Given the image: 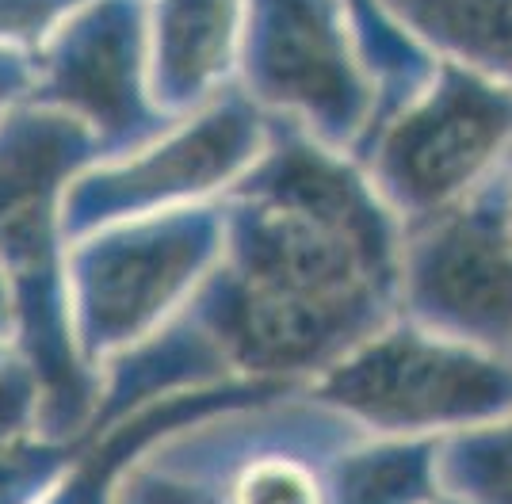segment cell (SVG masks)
Listing matches in <instances>:
<instances>
[{
  "label": "cell",
  "instance_id": "cell-24",
  "mask_svg": "<svg viewBox=\"0 0 512 504\" xmlns=\"http://www.w3.org/2000/svg\"><path fill=\"white\" fill-rule=\"evenodd\" d=\"M428 504H459V501H451V497H444V493H440L436 501H428Z\"/></svg>",
  "mask_w": 512,
  "mask_h": 504
},
{
  "label": "cell",
  "instance_id": "cell-4",
  "mask_svg": "<svg viewBox=\"0 0 512 504\" xmlns=\"http://www.w3.org/2000/svg\"><path fill=\"white\" fill-rule=\"evenodd\" d=\"M226 237L222 203L188 207L69 241V325L92 371L150 340L188 306Z\"/></svg>",
  "mask_w": 512,
  "mask_h": 504
},
{
  "label": "cell",
  "instance_id": "cell-16",
  "mask_svg": "<svg viewBox=\"0 0 512 504\" xmlns=\"http://www.w3.org/2000/svg\"><path fill=\"white\" fill-rule=\"evenodd\" d=\"M88 436V432H85ZM85 436L58 440L31 432L0 451V504H39L65 474V466L81 451Z\"/></svg>",
  "mask_w": 512,
  "mask_h": 504
},
{
  "label": "cell",
  "instance_id": "cell-14",
  "mask_svg": "<svg viewBox=\"0 0 512 504\" xmlns=\"http://www.w3.org/2000/svg\"><path fill=\"white\" fill-rule=\"evenodd\" d=\"M344 8H348L352 27H356L363 65H367L371 81L379 88L375 123H383L390 111H398L406 100H413L425 88V81L432 77V69H436V58L409 39L398 23H390V16L379 8V0H344Z\"/></svg>",
  "mask_w": 512,
  "mask_h": 504
},
{
  "label": "cell",
  "instance_id": "cell-21",
  "mask_svg": "<svg viewBox=\"0 0 512 504\" xmlns=\"http://www.w3.org/2000/svg\"><path fill=\"white\" fill-rule=\"evenodd\" d=\"M16 340V302L8 291V279L0 272V344H12Z\"/></svg>",
  "mask_w": 512,
  "mask_h": 504
},
{
  "label": "cell",
  "instance_id": "cell-23",
  "mask_svg": "<svg viewBox=\"0 0 512 504\" xmlns=\"http://www.w3.org/2000/svg\"><path fill=\"white\" fill-rule=\"evenodd\" d=\"M12 352H16V348H12V344H0V367H4V359L12 356Z\"/></svg>",
  "mask_w": 512,
  "mask_h": 504
},
{
  "label": "cell",
  "instance_id": "cell-22",
  "mask_svg": "<svg viewBox=\"0 0 512 504\" xmlns=\"http://www.w3.org/2000/svg\"><path fill=\"white\" fill-rule=\"evenodd\" d=\"M501 172H505V184H509V214H512V149L509 157H505V165H501Z\"/></svg>",
  "mask_w": 512,
  "mask_h": 504
},
{
  "label": "cell",
  "instance_id": "cell-20",
  "mask_svg": "<svg viewBox=\"0 0 512 504\" xmlns=\"http://www.w3.org/2000/svg\"><path fill=\"white\" fill-rule=\"evenodd\" d=\"M31 88H35V58L12 46H0V123L16 107L31 104Z\"/></svg>",
  "mask_w": 512,
  "mask_h": 504
},
{
  "label": "cell",
  "instance_id": "cell-18",
  "mask_svg": "<svg viewBox=\"0 0 512 504\" xmlns=\"http://www.w3.org/2000/svg\"><path fill=\"white\" fill-rule=\"evenodd\" d=\"M43 394L31 367L20 359V352L4 359L0 367V451L12 447L16 440L43 432Z\"/></svg>",
  "mask_w": 512,
  "mask_h": 504
},
{
  "label": "cell",
  "instance_id": "cell-10",
  "mask_svg": "<svg viewBox=\"0 0 512 504\" xmlns=\"http://www.w3.org/2000/svg\"><path fill=\"white\" fill-rule=\"evenodd\" d=\"M287 390L291 386L226 382V386H207V390H188V394L150 401L138 413L115 420V424L92 428L81 443V451L65 466V474L39 504H115V493L127 478V470L161 440H169L180 428L199 424L214 413L245 409V405L268 401L276 394H287Z\"/></svg>",
  "mask_w": 512,
  "mask_h": 504
},
{
  "label": "cell",
  "instance_id": "cell-17",
  "mask_svg": "<svg viewBox=\"0 0 512 504\" xmlns=\"http://www.w3.org/2000/svg\"><path fill=\"white\" fill-rule=\"evenodd\" d=\"M115 504H218V497L207 478L184 459H176L161 440L127 470Z\"/></svg>",
  "mask_w": 512,
  "mask_h": 504
},
{
  "label": "cell",
  "instance_id": "cell-19",
  "mask_svg": "<svg viewBox=\"0 0 512 504\" xmlns=\"http://www.w3.org/2000/svg\"><path fill=\"white\" fill-rule=\"evenodd\" d=\"M88 0H0V46L35 54Z\"/></svg>",
  "mask_w": 512,
  "mask_h": 504
},
{
  "label": "cell",
  "instance_id": "cell-7",
  "mask_svg": "<svg viewBox=\"0 0 512 504\" xmlns=\"http://www.w3.org/2000/svg\"><path fill=\"white\" fill-rule=\"evenodd\" d=\"M268 130V115L237 88H226L142 149L88 165L65 195L69 241L115 222L222 203L260 161Z\"/></svg>",
  "mask_w": 512,
  "mask_h": 504
},
{
  "label": "cell",
  "instance_id": "cell-5",
  "mask_svg": "<svg viewBox=\"0 0 512 504\" xmlns=\"http://www.w3.org/2000/svg\"><path fill=\"white\" fill-rule=\"evenodd\" d=\"M234 88L344 157H356L379 111L344 0H241Z\"/></svg>",
  "mask_w": 512,
  "mask_h": 504
},
{
  "label": "cell",
  "instance_id": "cell-6",
  "mask_svg": "<svg viewBox=\"0 0 512 504\" xmlns=\"http://www.w3.org/2000/svg\"><path fill=\"white\" fill-rule=\"evenodd\" d=\"M509 149V88L436 58L425 88L375 123L352 161L406 230L482 188Z\"/></svg>",
  "mask_w": 512,
  "mask_h": 504
},
{
  "label": "cell",
  "instance_id": "cell-15",
  "mask_svg": "<svg viewBox=\"0 0 512 504\" xmlns=\"http://www.w3.org/2000/svg\"><path fill=\"white\" fill-rule=\"evenodd\" d=\"M436 482L459 504H512V413L440 440Z\"/></svg>",
  "mask_w": 512,
  "mask_h": 504
},
{
  "label": "cell",
  "instance_id": "cell-3",
  "mask_svg": "<svg viewBox=\"0 0 512 504\" xmlns=\"http://www.w3.org/2000/svg\"><path fill=\"white\" fill-rule=\"evenodd\" d=\"M371 440H448L512 413V363L406 317L302 386Z\"/></svg>",
  "mask_w": 512,
  "mask_h": 504
},
{
  "label": "cell",
  "instance_id": "cell-8",
  "mask_svg": "<svg viewBox=\"0 0 512 504\" xmlns=\"http://www.w3.org/2000/svg\"><path fill=\"white\" fill-rule=\"evenodd\" d=\"M398 317L505 356L512 344V214L501 168L467 199L402 230Z\"/></svg>",
  "mask_w": 512,
  "mask_h": 504
},
{
  "label": "cell",
  "instance_id": "cell-2",
  "mask_svg": "<svg viewBox=\"0 0 512 504\" xmlns=\"http://www.w3.org/2000/svg\"><path fill=\"white\" fill-rule=\"evenodd\" d=\"M96 146L73 119L39 104L0 123V272L16 302L12 348L43 394L46 436H85L100 405L92 371L69 325V230L65 195L96 165Z\"/></svg>",
  "mask_w": 512,
  "mask_h": 504
},
{
  "label": "cell",
  "instance_id": "cell-12",
  "mask_svg": "<svg viewBox=\"0 0 512 504\" xmlns=\"http://www.w3.org/2000/svg\"><path fill=\"white\" fill-rule=\"evenodd\" d=\"M379 8L432 58L512 92V0H379Z\"/></svg>",
  "mask_w": 512,
  "mask_h": 504
},
{
  "label": "cell",
  "instance_id": "cell-9",
  "mask_svg": "<svg viewBox=\"0 0 512 504\" xmlns=\"http://www.w3.org/2000/svg\"><path fill=\"white\" fill-rule=\"evenodd\" d=\"M31 58V104L73 119L100 161L127 157L176 123L150 88L146 0H88Z\"/></svg>",
  "mask_w": 512,
  "mask_h": 504
},
{
  "label": "cell",
  "instance_id": "cell-13",
  "mask_svg": "<svg viewBox=\"0 0 512 504\" xmlns=\"http://www.w3.org/2000/svg\"><path fill=\"white\" fill-rule=\"evenodd\" d=\"M440 440H371L360 436L333 459V504H428Z\"/></svg>",
  "mask_w": 512,
  "mask_h": 504
},
{
  "label": "cell",
  "instance_id": "cell-11",
  "mask_svg": "<svg viewBox=\"0 0 512 504\" xmlns=\"http://www.w3.org/2000/svg\"><path fill=\"white\" fill-rule=\"evenodd\" d=\"M241 0H146L150 88L169 119H188L234 88Z\"/></svg>",
  "mask_w": 512,
  "mask_h": 504
},
{
  "label": "cell",
  "instance_id": "cell-1",
  "mask_svg": "<svg viewBox=\"0 0 512 504\" xmlns=\"http://www.w3.org/2000/svg\"><path fill=\"white\" fill-rule=\"evenodd\" d=\"M222 210L218 264L169 325L100 371L92 428L226 382L302 390L398 317L402 222L352 157L272 123Z\"/></svg>",
  "mask_w": 512,
  "mask_h": 504
}]
</instances>
